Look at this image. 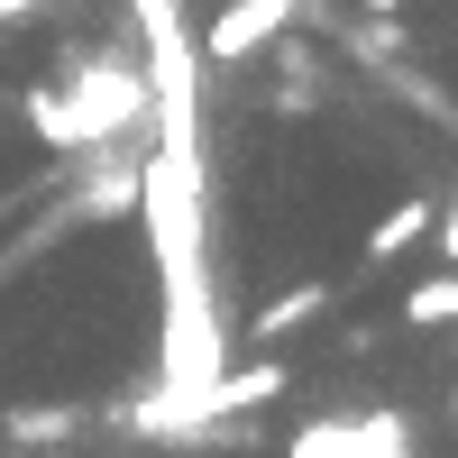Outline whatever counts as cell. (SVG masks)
I'll use <instances>...</instances> for the list:
<instances>
[{
	"instance_id": "obj_1",
	"label": "cell",
	"mask_w": 458,
	"mask_h": 458,
	"mask_svg": "<svg viewBox=\"0 0 458 458\" xmlns=\"http://www.w3.org/2000/svg\"><path fill=\"white\" fill-rule=\"evenodd\" d=\"M55 110H64V147H120V138H138V120H147V64L83 55L55 83Z\"/></svg>"
},
{
	"instance_id": "obj_2",
	"label": "cell",
	"mask_w": 458,
	"mask_h": 458,
	"mask_svg": "<svg viewBox=\"0 0 458 458\" xmlns=\"http://www.w3.org/2000/svg\"><path fill=\"white\" fill-rule=\"evenodd\" d=\"M293 19H302V0H229V10L202 28V55H211V64H248V55L276 47Z\"/></svg>"
},
{
	"instance_id": "obj_3",
	"label": "cell",
	"mask_w": 458,
	"mask_h": 458,
	"mask_svg": "<svg viewBox=\"0 0 458 458\" xmlns=\"http://www.w3.org/2000/svg\"><path fill=\"white\" fill-rule=\"evenodd\" d=\"M321 312H330V284H321V276H312V284H284V293L248 321V339H257V349H276V339H293L302 321H321Z\"/></svg>"
},
{
	"instance_id": "obj_4",
	"label": "cell",
	"mask_w": 458,
	"mask_h": 458,
	"mask_svg": "<svg viewBox=\"0 0 458 458\" xmlns=\"http://www.w3.org/2000/svg\"><path fill=\"white\" fill-rule=\"evenodd\" d=\"M431 220H440V202H431V193H403L386 220L367 229V266H386V257H403V248H422V239H431Z\"/></svg>"
},
{
	"instance_id": "obj_5",
	"label": "cell",
	"mask_w": 458,
	"mask_h": 458,
	"mask_svg": "<svg viewBox=\"0 0 458 458\" xmlns=\"http://www.w3.org/2000/svg\"><path fill=\"white\" fill-rule=\"evenodd\" d=\"M349 458H412V412H403V403L349 412Z\"/></svg>"
},
{
	"instance_id": "obj_6",
	"label": "cell",
	"mask_w": 458,
	"mask_h": 458,
	"mask_svg": "<svg viewBox=\"0 0 458 458\" xmlns=\"http://www.w3.org/2000/svg\"><path fill=\"white\" fill-rule=\"evenodd\" d=\"M403 47H412V28H403V19H367V28H349V55H358V64H386V73H394Z\"/></svg>"
},
{
	"instance_id": "obj_7",
	"label": "cell",
	"mask_w": 458,
	"mask_h": 458,
	"mask_svg": "<svg viewBox=\"0 0 458 458\" xmlns=\"http://www.w3.org/2000/svg\"><path fill=\"white\" fill-rule=\"evenodd\" d=\"M284 458H349V412H312V422L284 440Z\"/></svg>"
},
{
	"instance_id": "obj_8",
	"label": "cell",
	"mask_w": 458,
	"mask_h": 458,
	"mask_svg": "<svg viewBox=\"0 0 458 458\" xmlns=\"http://www.w3.org/2000/svg\"><path fill=\"white\" fill-rule=\"evenodd\" d=\"M403 321H412V330H440V321H458V276L412 284V293H403Z\"/></svg>"
},
{
	"instance_id": "obj_9",
	"label": "cell",
	"mask_w": 458,
	"mask_h": 458,
	"mask_svg": "<svg viewBox=\"0 0 458 458\" xmlns=\"http://www.w3.org/2000/svg\"><path fill=\"white\" fill-rule=\"evenodd\" d=\"M73 422H83L73 403H55V412H10V440H64Z\"/></svg>"
},
{
	"instance_id": "obj_10",
	"label": "cell",
	"mask_w": 458,
	"mask_h": 458,
	"mask_svg": "<svg viewBox=\"0 0 458 458\" xmlns=\"http://www.w3.org/2000/svg\"><path fill=\"white\" fill-rule=\"evenodd\" d=\"M431 239H440V276H458V202H440V220H431Z\"/></svg>"
},
{
	"instance_id": "obj_11",
	"label": "cell",
	"mask_w": 458,
	"mask_h": 458,
	"mask_svg": "<svg viewBox=\"0 0 458 458\" xmlns=\"http://www.w3.org/2000/svg\"><path fill=\"white\" fill-rule=\"evenodd\" d=\"M394 10H403V0H367V19H394Z\"/></svg>"
},
{
	"instance_id": "obj_12",
	"label": "cell",
	"mask_w": 458,
	"mask_h": 458,
	"mask_svg": "<svg viewBox=\"0 0 458 458\" xmlns=\"http://www.w3.org/2000/svg\"><path fill=\"white\" fill-rule=\"evenodd\" d=\"M449 440H458V394H449Z\"/></svg>"
}]
</instances>
